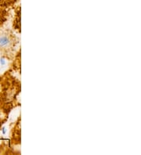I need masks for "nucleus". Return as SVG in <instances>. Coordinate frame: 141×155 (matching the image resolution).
Returning <instances> with one entry per match:
<instances>
[{
	"instance_id": "obj_1",
	"label": "nucleus",
	"mask_w": 141,
	"mask_h": 155,
	"mask_svg": "<svg viewBox=\"0 0 141 155\" xmlns=\"http://www.w3.org/2000/svg\"><path fill=\"white\" fill-rule=\"evenodd\" d=\"M8 43V40H7V38H5V37H3V38L0 39V44L2 45V46H5Z\"/></svg>"
},
{
	"instance_id": "obj_2",
	"label": "nucleus",
	"mask_w": 141,
	"mask_h": 155,
	"mask_svg": "<svg viewBox=\"0 0 141 155\" xmlns=\"http://www.w3.org/2000/svg\"><path fill=\"white\" fill-rule=\"evenodd\" d=\"M13 1H16V0H0V3L3 4H7L10 3H12Z\"/></svg>"
},
{
	"instance_id": "obj_3",
	"label": "nucleus",
	"mask_w": 141,
	"mask_h": 155,
	"mask_svg": "<svg viewBox=\"0 0 141 155\" xmlns=\"http://www.w3.org/2000/svg\"><path fill=\"white\" fill-rule=\"evenodd\" d=\"M1 63H3V64H4V63H5V61H4V60H1Z\"/></svg>"
}]
</instances>
